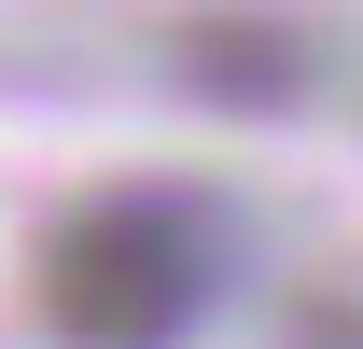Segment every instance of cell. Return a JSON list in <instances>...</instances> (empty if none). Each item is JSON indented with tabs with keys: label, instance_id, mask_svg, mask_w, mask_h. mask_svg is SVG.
Returning <instances> with one entry per match:
<instances>
[{
	"label": "cell",
	"instance_id": "cell-1",
	"mask_svg": "<svg viewBox=\"0 0 363 349\" xmlns=\"http://www.w3.org/2000/svg\"><path fill=\"white\" fill-rule=\"evenodd\" d=\"M224 294V223L182 182H112L43 238L28 265V307H43L56 349H182Z\"/></svg>",
	"mask_w": 363,
	"mask_h": 349
}]
</instances>
